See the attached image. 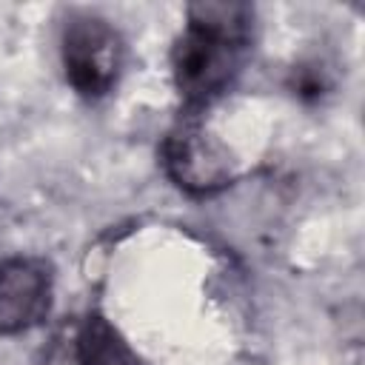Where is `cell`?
Returning <instances> with one entry per match:
<instances>
[{
	"instance_id": "6da1fadb",
	"label": "cell",
	"mask_w": 365,
	"mask_h": 365,
	"mask_svg": "<svg viewBox=\"0 0 365 365\" xmlns=\"http://www.w3.org/2000/svg\"><path fill=\"white\" fill-rule=\"evenodd\" d=\"M251 20L245 3L188 6L171 48V74L185 111H202L228 91L251 48Z\"/></svg>"
},
{
	"instance_id": "7a4b0ae2",
	"label": "cell",
	"mask_w": 365,
	"mask_h": 365,
	"mask_svg": "<svg viewBox=\"0 0 365 365\" xmlns=\"http://www.w3.org/2000/svg\"><path fill=\"white\" fill-rule=\"evenodd\" d=\"M60 54L68 86L83 100H100L123 74L125 43L106 17L71 14L63 26Z\"/></svg>"
},
{
	"instance_id": "3957f363",
	"label": "cell",
	"mask_w": 365,
	"mask_h": 365,
	"mask_svg": "<svg viewBox=\"0 0 365 365\" xmlns=\"http://www.w3.org/2000/svg\"><path fill=\"white\" fill-rule=\"evenodd\" d=\"M163 168L174 185L194 197H211L237 177L228 148L211 137L200 111H185L163 140Z\"/></svg>"
},
{
	"instance_id": "277c9868",
	"label": "cell",
	"mask_w": 365,
	"mask_h": 365,
	"mask_svg": "<svg viewBox=\"0 0 365 365\" xmlns=\"http://www.w3.org/2000/svg\"><path fill=\"white\" fill-rule=\"evenodd\" d=\"M54 274L40 257H9L0 262V336L40 325L51 311Z\"/></svg>"
},
{
	"instance_id": "5b68a950",
	"label": "cell",
	"mask_w": 365,
	"mask_h": 365,
	"mask_svg": "<svg viewBox=\"0 0 365 365\" xmlns=\"http://www.w3.org/2000/svg\"><path fill=\"white\" fill-rule=\"evenodd\" d=\"M74 365H145V359L108 317L88 311L74 336Z\"/></svg>"
}]
</instances>
